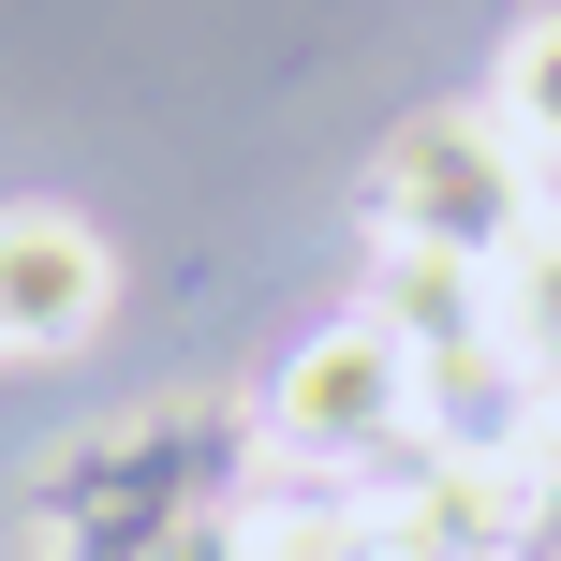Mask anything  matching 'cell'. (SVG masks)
I'll return each mask as SVG.
<instances>
[{
    "instance_id": "cell-1",
    "label": "cell",
    "mask_w": 561,
    "mask_h": 561,
    "mask_svg": "<svg viewBox=\"0 0 561 561\" xmlns=\"http://www.w3.org/2000/svg\"><path fill=\"white\" fill-rule=\"evenodd\" d=\"M533 222H547V163L517 148L503 104H428V118H399L385 163H369V237H399V252L503 266Z\"/></svg>"
},
{
    "instance_id": "cell-2",
    "label": "cell",
    "mask_w": 561,
    "mask_h": 561,
    "mask_svg": "<svg viewBox=\"0 0 561 561\" xmlns=\"http://www.w3.org/2000/svg\"><path fill=\"white\" fill-rule=\"evenodd\" d=\"M266 428H280L296 458H325V473L399 458V444H414V340H385L369 310L325 325V340H296L280 385H266Z\"/></svg>"
},
{
    "instance_id": "cell-3",
    "label": "cell",
    "mask_w": 561,
    "mask_h": 561,
    "mask_svg": "<svg viewBox=\"0 0 561 561\" xmlns=\"http://www.w3.org/2000/svg\"><path fill=\"white\" fill-rule=\"evenodd\" d=\"M118 266L75 207H0V355H75L104 325Z\"/></svg>"
},
{
    "instance_id": "cell-4",
    "label": "cell",
    "mask_w": 561,
    "mask_h": 561,
    "mask_svg": "<svg viewBox=\"0 0 561 561\" xmlns=\"http://www.w3.org/2000/svg\"><path fill=\"white\" fill-rule=\"evenodd\" d=\"M414 533H444V547H488V561H533L547 547V503L561 488H533L517 458H444V444H414V473L385 488Z\"/></svg>"
},
{
    "instance_id": "cell-5",
    "label": "cell",
    "mask_w": 561,
    "mask_h": 561,
    "mask_svg": "<svg viewBox=\"0 0 561 561\" xmlns=\"http://www.w3.org/2000/svg\"><path fill=\"white\" fill-rule=\"evenodd\" d=\"M369 325L414 340V369H428V355H473V340H503V266H473V252H399V237H385V266H369Z\"/></svg>"
},
{
    "instance_id": "cell-6",
    "label": "cell",
    "mask_w": 561,
    "mask_h": 561,
    "mask_svg": "<svg viewBox=\"0 0 561 561\" xmlns=\"http://www.w3.org/2000/svg\"><path fill=\"white\" fill-rule=\"evenodd\" d=\"M488 104L517 118V148H533V163H561V0H533V15H517L503 89H488Z\"/></svg>"
},
{
    "instance_id": "cell-7",
    "label": "cell",
    "mask_w": 561,
    "mask_h": 561,
    "mask_svg": "<svg viewBox=\"0 0 561 561\" xmlns=\"http://www.w3.org/2000/svg\"><path fill=\"white\" fill-rule=\"evenodd\" d=\"M503 340H517L533 369H561V207L503 252Z\"/></svg>"
},
{
    "instance_id": "cell-8",
    "label": "cell",
    "mask_w": 561,
    "mask_h": 561,
    "mask_svg": "<svg viewBox=\"0 0 561 561\" xmlns=\"http://www.w3.org/2000/svg\"><path fill=\"white\" fill-rule=\"evenodd\" d=\"M148 561H252V517L237 503H178L163 533H148Z\"/></svg>"
},
{
    "instance_id": "cell-9",
    "label": "cell",
    "mask_w": 561,
    "mask_h": 561,
    "mask_svg": "<svg viewBox=\"0 0 561 561\" xmlns=\"http://www.w3.org/2000/svg\"><path fill=\"white\" fill-rule=\"evenodd\" d=\"M369 561H488V547H444V533H414V517L385 503V533H369Z\"/></svg>"
}]
</instances>
